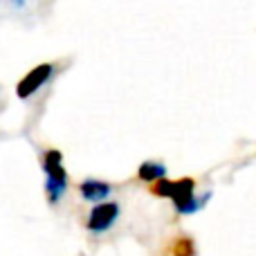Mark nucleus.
<instances>
[{"label": "nucleus", "instance_id": "nucleus-7", "mask_svg": "<svg viewBox=\"0 0 256 256\" xmlns=\"http://www.w3.org/2000/svg\"><path fill=\"white\" fill-rule=\"evenodd\" d=\"M137 178H140L142 182L153 184V182L166 178V166H164L162 162H155V160H146V162H142L140 168H137Z\"/></svg>", "mask_w": 256, "mask_h": 256}, {"label": "nucleus", "instance_id": "nucleus-3", "mask_svg": "<svg viewBox=\"0 0 256 256\" xmlns=\"http://www.w3.org/2000/svg\"><path fill=\"white\" fill-rule=\"evenodd\" d=\"M122 207L115 200H106V202H99L90 209L88 218H86V230L90 234H106L108 230L115 227V222L120 220Z\"/></svg>", "mask_w": 256, "mask_h": 256}, {"label": "nucleus", "instance_id": "nucleus-6", "mask_svg": "<svg viewBox=\"0 0 256 256\" xmlns=\"http://www.w3.org/2000/svg\"><path fill=\"white\" fill-rule=\"evenodd\" d=\"M168 256H196L198 254V248H196V240L186 234H180L176 238L168 240V248H166Z\"/></svg>", "mask_w": 256, "mask_h": 256}, {"label": "nucleus", "instance_id": "nucleus-1", "mask_svg": "<svg viewBox=\"0 0 256 256\" xmlns=\"http://www.w3.org/2000/svg\"><path fill=\"white\" fill-rule=\"evenodd\" d=\"M40 168L45 173V198L50 204H58L70 184L63 166V153L58 148H48L40 155Z\"/></svg>", "mask_w": 256, "mask_h": 256}, {"label": "nucleus", "instance_id": "nucleus-2", "mask_svg": "<svg viewBox=\"0 0 256 256\" xmlns=\"http://www.w3.org/2000/svg\"><path fill=\"white\" fill-rule=\"evenodd\" d=\"M212 198V191L198 196L196 194V180L194 178H180V180H171V194H168V200L173 202V209H176L180 216H191V214L200 212L204 204Z\"/></svg>", "mask_w": 256, "mask_h": 256}, {"label": "nucleus", "instance_id": "nucleus-5", "mask_svg": "<svg viewBox=\"0 0 256 256\" xmlns=\"http://www.w3.org/2000/svg\"><path fill=\"white\" fill-rule=\"evenodd\" d=\"M76 189H79V196L86 202H94V204L106 202L108 196L112 194V186L104 180H97V178H86V180H81L79 184H76Z\"/></svg>", "mask_w": 256, "mask_h": 256}, {"label": "nucleus", "instance_id": "nucleus-8", "mask_svg": "<svg viewBox=\"0 0 256 256\" xmlns=\"http://www.w3.org/2000/svg\"><path fill=\"white\" fill-rule=\"evenodd\" d=\"M14 2H16V4H25V0H14Z\"/></svg>", "mask_w": 256, "mask_h": 256}, {"label": "nucleus", "instance_id": "nucleus-4", "mask_svg": "<svg viewBox=\"0 0 256 256\" xmlns=\"http://www.w3.org/2000/svg\"><path fill=\"white\" fill-rule=\"evenodd\" d=\"M54 74L52 63H40V66L27 70V74L16 84V97L18 99H30L32 94H36Z\"/></svg>", "mask_w": 256, "mask_h": 256}]
</instances>
